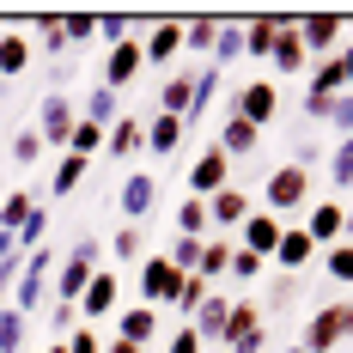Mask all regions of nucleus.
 I'll return each mask as SVG.
<instances>
[{
	"instance_id": "nucleus-1",
	"label": "nucleus",
	"mask_w": 353,
	"mask_h": 353,
	"mask_svg": "<svg viewBox=\"0 0 353 353\" xmlns=\"http://www.w3.org/2000/svg\"><path fill=\"white\" fill-rule=\"evenodd\" d=\"M347 335H353V299H335V305H323L317 317L305 323L299 347H305V353H329V347H341Z\"/></svg>"
},
{
	"instance_id": "nucleus-2",
	"label": "nucleus",
	"mask_w": 353,
	"mask_h": 353,
	"mask_svg": "<svg viewBox=\"0 0 353 353\" xmlns=\"http://www.w3.org/2000/svg\"><path fill=\"white\" fill-rule=\"evenodd\" d=\"M305 195H311V171L292 159V165H281V171L262 183V213H274V219H281V213L305 208Z\"/></svg>"
},
{
	"instance_id": "nucleus-3",
	"label": "nucleus",
	"mask_w": 353,
	"mask_h": 353,
	"mask_svg": "<svg viewBox=\"0 0 353 353\" xmlns=\"http://www.w3.org/2000/svg\"><path fill=\"white\" fill-rule=\"evenodd\" d=\"M92 274H98V238H79L68 250V262H61V274H55V299L61 305H79V292H85Z\"/></svg>"
},
{
	"instance_id": "nucleus-4",
	"label": "nucleus",
	"mask_w": 353,
	"mask_h": 353,
	"mask_svg": "<svg viewBox=\"0 0 353 353\" xmlns=\"http://www.w3.org/2000/svg\"><path fill=\"white\" fill-rule=\"evenodd\" d=\"M49 268H55V250H49V244L25 256V268H19V281H12V311H19V317H31L37 305H43V281H49Z\"/></svg>"
},
{
	"instance_id": "nucleus-5",
	"label": "nucleus",
	"mask_w": 353,
	"mask_h": 353,
	"mask_svg": "<svg viewBox=\"0 0 353 353\" xmlns=\"http://www.w3.org/2000/svg\"><path fill=\"white\" fill-rule=\"evenodd\" d=\"M274 110H281L274 79H250L244 92H232V116H238V122H250V128H268V122H274Z\"/></svg>"
},
{
	"instance_id": "nucleus-6",
	"label": "nucleus",
	"mask_w": 353,
	"mask_h": 353,
	"mask_svg": "<svg viewBox=\"0 0 353 353\" xmlns=\"http://www.w3.org/2000/svg\"><path fill=\"white\" fill-rule=\"evenodd\" d=\"M176 286H183V274H176L165 256H146V262H141V281H134V292H141V305H146V311L171 305V299H176Z\"/></svg>"
},
{
	"instance_id": "nucleus-7",
	"label": "nucleus",
	"mask_w": 353,
	"mask_h": 353,
	"mask_svg": "<svg viewBox=\"0 0 353 353\" xmlns=\"http://www.w3.org/2000/svg\"><path fill=\"white\" fill-rule=\"evenodd\" d=\"M292 25H299L305 55H317V61H329V55L341 49V12H305V19H292Z\"/></svg>"
},
{
	"instance_id": "nucleus-8",
	"label": "nucleus",
	"mask_w": 353,
	"mask_h": 353,
	"mask_svg": "<svg viewBox=\"0 0 353 353\" xmlns=\"http://www.w3.org/2000/svg\"><path fill=\"white\" fill-rule=\"evenodd\" d=\"M73 122H79L73 98H68V92H49V98H43V122H37V141H43V146H61V152H68Z\"/></svg>"
},
{
	"instance_id": "nucleus-9",
	"label": "nucleus",
	"mask_w": 353,
	"mask_h": 353,
	"mask_svg": "<svg viewBox=\"0 0 353 353\" xmlns=\"http://www.w3.org/2000/svg\"><path fill=\"white\" fill-rule=\"evenodd\" d=\"M116 299H122V281H116L110 268H98V274L85 281V292H79V305H73V311H79V317H92V329H98L104 317H116Z\"/></svg>"
},
{
	"instance_id": "nucleus-10",
	"label": "nucleus",
	"mask_w": 353,
	"mask_h": 353,
	"mask_svg": "<svg viewBox=\"0 0 353 353\" xmlns=\"http://www.w3.org/2000/svg\"><path fill=\"white\" fill-rule=\"evenodd\" d=\"M232 183V159L219 152V146H208V152H195V171H189V189H195V201H208V195H219Z\"/></svg>"
},
{
	"instance_id": "nucleus-11",
	"label": "nucleus",
	"mask_w": 353,
	"mask_h": 353,
	"mask_svg": "<svg viewBox=\"0 0 353 353\" xmlns=\"http://www.w3.org/2000/svg\"><path fill=\"white\" fill-rule=\"evenodd\" d=\"M141 68H146L141 43H110V55H104V85H110V92H128V85L141 79Z\"/></svg>"
},
{
	"instance_id": "nucleus-12",
	"label": "nucleus",
	"mask_w": 353,
	"mask_h": 353,
	"mask_svg": "<svg viewBox=\"0 0 353 353\" xmlns=\"http://www.w3.org/2000/svg\"><path fill=\"white\" fill-rule=\"evenodd\" d=\"M268 262H281L286 274H299V268H311V262H317V244L305 238V225H281V244H274Z\"/></svg>"
},
{
	"instance_id": "nucleus-13",
	"label": "nucleus",
	"mask_w": 353,
	"mask_h": 353,
	"mask_svg": "<svg viewBox=\"0 0 353 353\" xmlns=\"http://www.w3.org/2000/svg\"><path fill=\"white\" fill-rule=\"evenodd\" d=\"M250 213H256V208H250V195H244V189H232V183H225L219 195H208V225H219V232L244 225Z\"/></svg>"
},
{
	"instance_id": "nucleus-14",
	"label": "nucleus",
	"mask_w": 353,
	"mask_h": 353,
	"mask_svg": "<svg viewBox=\"0 0 353 353\" xmlns=\"http://www.w3.org/2000/svg\"><path fill=\"white\" fill-rule=\"evenodd\" d=\"M238 232H244V244L238 250H250V256H262V262H268V256H274V244H281V219H274V213H250L244 225H238Z\"/></svg>"
},
{
	"instance_id": "nucleus-15",
	"label": "nucleus",
	"mask_w": 353,
	"mask_h": 353,
	"mask_svg": "<svg viewBox=\"0 0 353 353\" xmlns=\"http://www.w3.org/2000/svg\"><path fill=\"white\" fill-rule=\"evenodd\" d=\"M141 146H146V122L141 116H116V122L104 128V152L110 159H134Z\"/></svg>"
},
{
	"instance_id": "nucleus-16",
	"label": "nucleus",
	"mask_w": 353,
	"mask_h": 353,
	"mask_svg": "<svg viewBox=\"0 0 353 353\" xmlns=\"http://www.w3.org/2000/svg\"><path fill=\"white\" fill-rule=\"evenodd\" d=\"M341 232H347L341 201H317V208H311V225H305V238H311L317 250H329V244H341Z\"/></svg>"
},
{
	"instance_id": "nucleus-17",
	"label": "nucleus",
	"mask_w": 353,
	"mask_h": 353,
	"mask_svg": "<svg viewBox=\"0 0 353 353\" xmlns=\"http://www.w3.org/2000/svg\"><path fill=\"white\" fill-rule=\"evenodd\" d=\"M183 141H189V122H183V116H159V110L146 116V146H152L159 159H171Z\"/></svg>"
},
{
	"instance_id": "nucleus-18",
	"label": "nucleus",
	"mask_w": 353,
	"mask_h": 353,
	"mask_svg": "<svg viewBox=\"0 0 353 353\" xmlns=\"http://www.w3.org/2000/svg\"><path fill=\"white\" fill-rule=\"evenodd\" d=\"M281 19H286V12H256V19H244V25H238V31H244V55L268 61L274 37H281Z\"/></svg>"
},
{
	"instance_id": "nucleus-19",
	"label": "nucleus",
	"mask_w": 353,
	"mask_h": 353,
	"mask_svg": "<svg viewBox=\"0 0 353 353\" xmlns=\"http://www.w3.org/2000/svg\"><path fill=\"white\" fill-rule=\"evenodd\" d=\"M141 55L152 61V68H165V61H176V55H183V25H171V19H159V25L146 31Z\"/></svg>"
},
{
	"instance_id": "nucleus-20",
	"label": "nucleus",
	"mask_w": 353,
	"mask_h": 353,
	"mask_svg": "<svg viewBox=\"0 0 353 353\" xmlns=\"http://www.w3.org/2000/svg\"><path fill=\"white\" fill-rule=\"evenodd\" d=\"M268 61H274L281 73H305V68H311V55H305V43H299V25H292V19H281V37H274Z\"/></svg>"
},
{
	"instance_id": "nucleus-21",
	"label": "nucleus",
	"mask_w": 353,
	"mask_h": 353,
	"mask_svg": "<svg viewBox=\"0 0 353 353\" xmlns=\"http://www.w3.org/2000/svg\"><path fill=\"white\" fill-rule=\"evenodd\" d=\"M152 110H159V116H183V122H189V110H195V73H171Z\"/></svg>"
},
{
	"instance_id": "nucleus-22",
	"label": "nucleus",
	"mask_w": 353,
	"mask_h": 353,
	"mask_svg": "<svg viewBox=\"0 0 353 353\" xmlns=\"http://www.w3.org/2000/svg\"><path fill=\"white\" fill-rule=\"evenodd\" d=\"M225 311H232V299H219V292H208V299H201V305H195V317H189V329H195V335H201V347H208V341H219V335H225Z\"/></svg>"
},
{
	"instance_id": "nucleus-23",
	"label": "nucleus",
	"mask_w": 353,
	"mask_h": 353,
	"mask_svg": "<svg viewBox=\"0 0 353 353\" xmlns=\"http://www.w3.org/2000/svg\"><path fill=\"white\" fill-rule=\"evenodd\" d=\"M159 335V311H146V305H128L122 317H116V341H134V347H146Z\"/></svg>"
},
{
	"instance_id": "nucleus-24",
	"label": "nucleus",
	"mask_w": 353,
	"mask_h": 353,
	"mask_svg": "<svg viewBox=\"0 0 353 353\" xmlns=\"http://www.w3.org/2000/svg\"><path fill=\"white\" fill-rule=\"evenodd\" d=\"M256 329H262V305H256V299H232V311H225V335H219V341L232 347V341H244V335H256Z\"/></svg>"
},
{
	"instance_id": "nucleus-25",
	"label": "nucleus",
	"mask_w": 353,
	"mask_h": 353,
	"mask_svg": "<svg viewBox=\"0 0 353 353\" xmlns=\"http://www.w3.org/2000/svg\"><path fill=\"white\" fill-rule=\"evenodd\" d=\"M262 146V128H250V122H238V116H225V128H219V152L225 159H250Z\"/></svg>"
},
{
	"instance_id": "nucleus-26",
	"label": "nucleus",
	"mask_w": 353,
	"mask_h": 353,
	"mask_svg": "<svg viewBox=\"0 0 353 353\" xmlns=\"http://www.w3.org/2000/svg\"><path fill=\"white\" fill-rule=\"evenodd\" d=\"M152 201H159V183H152V176H128V183H122V213H128V225L146 219Z\"/></svg>"
},
{
	"instance_id": "nucleus-27",
	"label": "nucleus",
	"mask_w": 353,
	"mask_h": 353,
	"mask_svg": "<svg viewBox=\"0 0 353 353\" xmlns=\"http://www.w3.org/2000/svg\"><path fill=\"white\" fill-rule=\"evenodd\" d=\"M25 68H31V37L0 31V79H19Z\"/></svg>"
},
{
	"instance_id": "nucleus-28",
	"label": "nucleus",
	"mask_w": 353,
	"mask_h": 353,
	"mask_svg": "<svg viewBox=\"0 0 353 353\" xmlns=\"http://www.w3.org/2000/svg\"><path fill=\"white\" fill-rule=\"evenodd\" d=\"M85 171H92V159H73V152H61V159H55V171H49V195H73V189L85 183Z\"/></svg>"
},
{
	"instance_id": "nucleus-29",
	"label": "nucleus",
	"mask_w": 353,
	"mask_h": 353,
	"mask_svg": "<svg viewBox=\"0 0 353 353\" xmlns=\"http://www.w3.org/2000/svg\"><path fill=\"white\" fill-rule=\"evenodd\" d=\"M232 250H238V244H225V238H208V244H201V262H195V274L213 286L225 268H232Z\"/></svg>"
},
{
	"instance_id": "nucleus-30",
	"label": "nucleus",
	"mask_w": 353,
	"mask_h": 353,
	"mask_svg": "<svg viewBox=\"0 0 353 353\" xmlns=\"http://www.w3.org/2000/svg\"><path fill=\"white\" fill-rule=\"evenodd\" d=\"M213 43H219V19H189L183 25V49H195V55H213Z\"/></svg>"
},
{
	"instance_id": "nucleus-31",
	"label": "nucleus",
	"mask_w": 353,
	"mask_h": 353,
	"mask_svg": "<svg viewBox=\"0 0 353 353\" xmlns=\"http://www.w3.org/2000/svg\"><path fill=\"white\" fill-rule=\"evenodd\" d=\"M122 110H116V92L110 85H98V92H85V110H79V122H98V128H110Z\"/></svg>"
},
{
	"instance_id": "nucleus-32",
	"label": "nucleus",
	"mask_w": 353,
	"mask_h": 353,
	"mask_svg": "<svg viewBox=\"0 0 353 353\" xmlns=\"http://www.w3.org/2000/svg\"><path fill=\"white\" fill-rule=\"evenodd\" d=\"M110 256H116V262H146L141 225H122V232H110Z\"/></svg>"
},
{
	"instance_id": "nucleus-33",
	"label": "nucleus",
	"mask_w": 353,
	"mask_h": 353,
	"mask_svg": "<svg viewBox=\"0 0 353 353\" xmlns=\"http://www.w3.org/2000/svg\"><path fill=\"white\" fill-rule=\"evenodd\" d=\"M201 244H208V238H171V250H159V256L171 262L176 274H195V262H201Z\"/></svg>"
},
{
	"instance_id": "nucleus-34",
	"label": "nucleus",
	"mask_w": 353,
	"mask_h": 353,
	"mask_svg": "<svg viewBox=\"0 0 353 353\" xmlns=\"http://www.w3.org/2000/svg\"><path fill=\"white\" fill-rule=\"evenodd\" d=\"M176 232H183V238H208V232H213V225H208V201L189 195V201L176 208Z\"/></svg>"
},
{
	"instance_id": "nucleus-35",
	"label": "nucleus",
	"mask_w": 353,
	"mask_h": 353,
	"mask_svg": "<svg viewBox=\"0 0 353 353\" xmlns=\"http://www.w3.org/2000/svg\"><path fill=\"white\" fill-rule=\"evenodd\" d=\"M31 208H37V195H25V189H12V195L0 201V232H19V225L31 219Z\"/></svg>"
},
{
	"instance_id": "nucleus-36",
	"label": "nucleus",
	"mask_w": 353,
	"mask_h": 353,
	"mask_svg": "<svg viewBox=\"0 0 353 353\" xmlns=\"http://www.w3.org/2000/svg\"><path fill=\"white\" fill-rule=\"evenodd\" d=\"M98 146H104V128H98V122H73V134H68L73 159H98Z\"/></svg>"
},
{
	"instance_id": "nucleus-37",
	"label": "nucleus",
	"mask_w": 353,
	"mask_h": 353,
	"mask_svg": "<svg viewBox=\"0 0 353 353\" xmlns=\"http://www.w3.org/2000/svg\"><path fill=\"white\" fill-rule=\"evenodd\" d=\"M323 268H329L335 286H353V244H329L323 250Z\"/></svg>"
},
{
	"instance_id": "nucleus-38",
	"label": "nucleus",
	"mask_w": 353,
	"mask_h": 353,
	"mask_svg": "<svg viewBox=\"0 0 353 353\" xmlns=\"http://www.w3.org/2000/svg\"><path fill=\"white\" fill-rule=\"evenodd\" d=\"M244 55V31L238 25H219V43H213V68L225 73V61H238Z\"/></svg>"
},
{
	"instance_id": "nucleus-39",
	"label": "nucleus",
	"mask_w": 353,
	"mask_h": 353,
	"mask_svg": "<svg viewBox=\"0 0 353 353\" xmlns=\"http://www.w3.org/2000/svg\"><path fill=\"white\" fill-rule=\"evenodd\" d=\"M31 49H49V55H61V49H68V31H61V19H55V12H43V19H37V43Z\"/></svg>"
},
{
	"instance_id": "nucleus-40",
	"label": "nucleus",
	"mask_w": 353,
	"mask_h": 353,
	"mask_svg": "<svg viewBox=\"0 0 353 353\" xmlns=\"http://www.w3.org/2000/svg\"><path fill=\"white\" fill-rule=\"evenodd\" d=\"M208 292H213V286L201 281V274H183V286H176V299H171V305L183 311V317H195V305H201Z\"/></svg>"
},
{
	"instance_id": "nucleus-41",
	"label": "nucleus",
	"mask_w": 353,
	"mask_h": 353,
	"mask_svg": "<svg viewBox=\"0 0 353 353\" xmlns=\"http://www.w3.org/2000/svg\"><path fill=\"white\" fill-rule=\"evenodd\" d=\"M25 347V317L12 305H0V353H19Z\"/></svg>"
},
{
	"instance_id": "nucleus-42",
	"label": "nucleus",
	"mask_w": 353,
	"mask_h": 353,
	"mask_svg": "<svg viewBox=\"0 0 353 353\" xmlns=\"http://www.w3.org/2000/svg\"><path fill=\"white\" fill-rule=\"evenodd\" d=\"M329 176H335V189H353V134H341L335 159H329Z\"/></svg>"
},
{
	"instance_id": "nucleus-43",
	"label": "nucleus",
	"mask_w": 353,
	"mask_h": 353,
	"mask_svg": "<svg viewBox=\"0 0 353 353\" xmlns=\"http://www.w3.org/2000/svg\"><path fill=\"white\" fill-rule=\"evenodd\" d=\"M12 159H19V165H37V159H43V141H37V128H19V134H12Z\"/></svg>"
},
{
	"instance_id": "nucleus-44",
	"label": "nucleus",
	"mask_w": 353,
	"mask_h": 353,
	"mask_svg": "<svg viewBox=\"0 0 353 353\" xmlns=\"http://www.w3.org/2000/svg\"><path fill=\"white\" fill-rule=\"evenodd\" d=\"M61 31H68V43H85V37H98V19L92 12H73V19H61Z\"/></svg>"
},
{
	"instance_id": "nucleus-45",
	"label": "nucleus",
	"mask_w": 353,
	"mask_h": 353,
	"mask_svg": "<svg viewBox=\"0 0 353 353\" xmlns=\"http://www.w3.org/2000/svg\"><path fill=\"white\" fill-rule=\"evenodd\" d=\"M225 274H238V281H256L262 274V256H250V250H232V268Z\"/></svg>"
},
{
	"instance_id": "nucleus-46",
	"label": "nucleus",
	"mask_w": 353,
	"mask_h": 353,
	"mask_svg": "<svg viewBox=\"0 0 353 353\" xmlns=\"http://www.w3.org/2000/svg\"><path fill=\"white\" fill-rule=\"evenodd\" d=\"M61 353H104L98 347V329H73L68 341H61Z\"/></svg>"
},
{
	"instance_id": "nucleus-47",
	"label": "nucleus",
	"mask_w": 353,
	"mask_h": 353,
	"mask_svg": "<svg viewBox=\"0 0 353 353\" xmlns=\"http://www.w3.org/2000/svg\"><path fill=\"white\" fill-rule=\"evenodd\" d=\"M329 122H335V134H353V92L329 104Z\"/></svg>"
},
{
	"instance_id": "nucleus-48",
	"label": "nucleus",
	"mask_w": 353,
	"mask_h": 353,
	"mask_svg": "<svg viewBox=\"0 0 353 353\" xmlns=\"http://www.w3.org/2000/svg\"><path fill=\"white\" fill-rule=\"evenodd\" d=\"M98 31H104L110 43H128V19H122V12H104V19H98Z\"/></svg>"
},
{
	"instance_id": "nucleus-49",
	"label": "nucleus",
	"mask_w": 353,
	"mask_h": 353,
	"mask_svg": "<svg viewBox=\"0 0 353 353\" xmlns=\"http://www.w3.org/2000/svg\"><path fill=\"white\" fill-rule=\"evenodd\" d=\"M165 353H201V335H195V329H176Z\"/></svg>"
},
{
	"instance_id": "nucleus-50",
	"label": "nucleus",
	"mask_w": 353,
	"mask_h": 353,
	"mask_svg": "<svg viewBox=\"0 0 353 353\" xmlns=\"http://www.w3.org/2000/svg\"><path fill=\"white\" fill-rule=\"evenodd\" d=\"M49 323H55L61 335H73V323H79V311H73V305H55V317H49Z\"/></svg>"
},
{
	"instance_id": "nucleus-51",
	"label": "nucleus",
	"mask_w": 353,
	"mask_h": 353,
	"mask_svg": "<svg viewBox=\"0 0 353 353\" xmlns=\"http://www.w3.org/2000/svg\"><path fill=\"white\" fill-rule=\"evenodd\" d=\"M335 61H341V79L353 85V43H341V49H335Z\"/></svg>"
},
{
	"instance_id": "nucleus-52",
	"label": "nucleus",
	"mask_w": 353,
	"mask_h": 353,
	"mask_svg": "<svg viewBox=\"0 0 353 353\" xmlns=\"http://www.w3.org/2000/svg\"><path fill=\"white\" fill-rule=\"evenodd\" d=\"M104 353H146V347H134V341H116V335H110V347Z\"/></svg>"
},
{
	"instance_id": "nucleus-53",
	"label": "nucleus",
	"mask_w": 353,
	"mask_h": 353,
	"mask_svg": "<svg viewBox=\"0 0 353 353\" xmlns=\"http://www.w3.org/2000/svg\"><path fill=\"white\" fill-rule=\"evenodd\" d=\"M12 250H19V244H12V232H0V262H6Z\"/></svg>"
},
{
	"instance_id": "nucleus-54",
	"label": "nucleus",
	"mask_w": 353,
	"mask_h": 353,
	"mask_svg": "<svg viewBox=\"0 0 353 353\" xmlns=\"http://www.w3.org/2000/svg\"><path fill=\"white\" fill-rule=\"evenodd\" d=\"M43 353H61V341H55V347H43Z\"/></svg>"
},
{
	"instance_id": "nucleus-55",
	"label": "nucleus",
	"mask_w": 353,
	"mask_h": 353,
	"mask_svg": "<svg viewBox=\"0 0 353 353\" xmlns=\"http://www.w3.org/2000/svg\"><path fill=\"white\" fill-rule=\"evenodd\" d=\"M286 353H305V347H286Z\"/></svg>"
}]
</instances>
